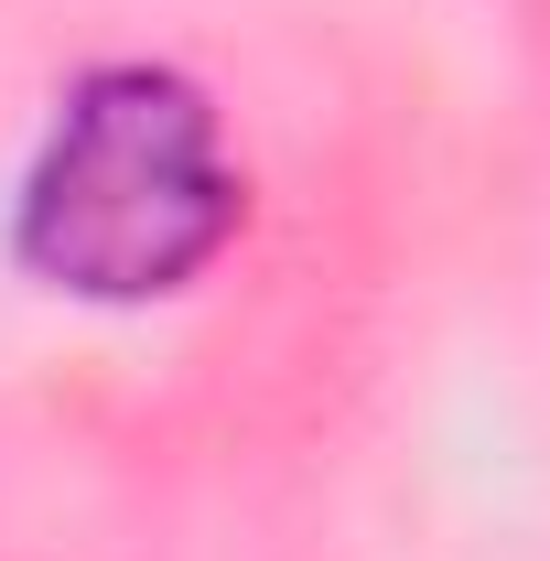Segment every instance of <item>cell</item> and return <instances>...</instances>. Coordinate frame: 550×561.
<instances>
[{
	"label": "cell",
	"mask_w": 550,
	"mask_h": 561,
	"mask_svg": "<svg viewBox=\"0 0 550 561\" xmlns=\"http://www.w3.org/2000/svg\"><path fill=\"white\" fill-rule=\"evenodd\" d=\"M249 162L227 151L206 76L162 55H98L55 87L44 130L11 173L0 249L11 271L87 313H151L238 249Z\"/></svg>",
	"instance_id": "obj_1"
}]
</instances>
